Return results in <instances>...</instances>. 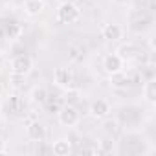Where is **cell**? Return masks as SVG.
<instances>
[{
    "instance_id": "6da1fadb",
    "label": "cell",
    "mask_w": 156,
    "mask_h": 156,
    "mask_svg": "<svg viewBox=\"0 0 156 156\" xmlns=\"http://www.w3.org/2000/svg\"><path fill=\"white\" fill-rule=\"evenodd\" d=\"M57 20L61 24H75L81 19V9L77 8L73 2H62L57 8Z\"/></svg>"
},
{
    "instance_id": "7a4b0ae2",
    "label": "cell",
    "mask_w": 156,
    "mask_h": 156,
    "mask_svg": "<svg viewBox=\"0 0 156 156\" xmlns=\"http://www.w3.org/2000/svg\"><path fill=\"white\" fill-rule=\"evenodd\" d=\"M57 119H59V123L62 125V127H75L77 123H79V119H81V116H79V110H77L73 105H64V107H61L59 108V112H57Z\"/></svg>"
},
{
    "instance_id": "3957f363",
    "label": "cell",
    "mask_w": 156,
    "mask_h": 156,
    "mask_svg": "<svg viewBox=\"0 0 156 156\" xmlns=\"http://www.w3.org/2000/svg\"><path fill=\"white\" fill-rule=\"evenodd\" d=\"M9 66H11V72H13V73H20V75L26 77V75L33 70V59H31L30 55L22 53V55L13 57Z\"/></svg>"
},
{
    "instance_id": "277c9868",
    "label": "cell",
    "mask_w": 156,
    "mask_h": 156,
    "mask_svg": "<svg viewBox=\"0 0 156 156\" xmlns=\"http://www.w3.org/2000/svg\"><path fill=\"white\" fill-rule=\"evenodd\" d=\"M123 68H125V61H123L118 53H108V55H105V59H103V70H105L108 75L123 73Z\"/></svg>"
},
{
    "instance_id": "5b68a950",
    "label": "cell",
    "mask_w": 156,
    "mask_h": 156,
    "mask_svg": "<svg viewBox=\"0 0 156 156\" xmlns=\"http://www.w3.org/2000/svg\"><path fill=\"white\" fill-rule=\"evenodd\" d=\"M53 83H55V87H59L62 90H68V88L73 87V73L70 72V68L59 66L53 73Z\"/></svg>"
},
{
    "instance_id": "8992f818",
    "label": "cell",
    "mask_w": 156,
    "mask_h": 156,
    "mask_svg": "<svg viewBox=\"0 0 156 156\" xmlns=\"http://www.w3.org/2000/svg\"><path fill=\"white\" fill-rule=\"evenodd\" d=\"M88 112H90V116H92L94 119H105V118L110 116L112 107H110V103H108L107 99H96V101L90 105Z\"/></svg>"
},
{
    "instance_id": "52a82bcc",
    "label": "cell",
    "mask_w": 156,
    "mask_h": 156,
    "mask_svg": "<svg viewBox=\"0 0 156 156\" xmlns=\"http://www.w3.org/2000/svg\"><path fill=\"white\" fill-rule=\"evenodd\" d=\"M26 136L31 141H44V138H46V127L41 121H31L26 127Z\"/></svg>"
},
{
    "instance_id": "ba28073f",
    "label": "cell",
    "mask_w": 156,
    "mask_h": 156,
    "mask_svg": "<svg viewBox=\"0 0 156 156\" xmlns=\"http://www.w3.org/2000/svg\"><path fill=\"white\" fill-rule=\"evenodd\" d=\"M101 37H103L105 41H108V42L119 41V39L123 37V28H121L119 24H114V22L105 24V26L101 28Z\"/></svg>"
},
{
    "instance_id": "9c48e42d",
    "label": "cell",
    "mask_w": 156,
    "mask_h": 156,
    "mask_svg": "<svg viewBox=\"0 0 156 156\" xmlns=\"http://www.w3.org/2000/svg\"><path fill=\"white\" fill-rule=\"evenodd\" d=\"M51 152L55 156H68L72 152V141L68 138H59L57 141H53L51 145Z\"/></svg>"
},
{
    "instance_id": "30bf717a",
    "label": "cell",
    "mask_w": 156,
    "mask_h": 156,
    "mask_svg": "<svg viewBox=\"0 0 156 156\" xmlns=\"http://www.w3.org/2000/svg\"><path fill=\"white\" fill-rule=\"evenodd\" d=\"M116 53L127 62V61H132V59L138 57V48H136V44H132V42H125V44H121V46L118 48Z\"/></svg>"
},
{
    "instance_id": "8fae6325",
    "label": "cell",
    "mask_w": 156,
    "mask_h": 156,
    "mask_svg": "<svg viewBox=\"0 0 156 156\" xmlns=\"http://www.w3.org/2000/svg\"><path fill=\"white\" fill-rule=\"evenodd\" d=\"M141 92H143V98H145L147 103H151V105L156 103V79H154V77H152V79H147V81H145Z\"/></svg>"
},
{
    "instance_id": "7c38bea8",
    "label": "cell",
    "mask_w": 156,
    "mask_h": 156,
    "mask_svg": "<svg viewBox=\"0 0 156 156\" xmlns=\"http://www.w3.org/2000/svg\"><path fill=\"white\" fill-rule=\"evenodd\" d=\"M44 9V0H24V11L30 17H37Z\"/></svg>"
},
{
    "instance_id": "4fadbf2b",
    "label": "cell",
    "mask_w": 156,
    "mask_h": 156,
    "mask_svg": "<svg viewBox=\"0 0 156 156\" xmlns=\"http://www.w3.org/2000/svg\"><path fill=\"white\" fill-rule=\"evenodd\" d=\"M48 98H50L48 88L42 87V85H39V87H35V88L31 90V101L37 103V105H44V103L48 101Z\"/></svg>"
},
{
    "instance_id": "5bb4252c",
    "label": "cell",
    "mask_w": 156,
    "mask_h": 156,
    "mask_svg": "<svg viewBox=\"0 0 156 156\" xmlns=\"http://www.w3.org/2000/svg\"><path fill=\"white\" fill-rule=\"evenodd\" d=\"M98 151H99L101 154H110V152H114V151H116V141H114V136H105V138L99 141Z\"/></svg>"
},
{
    "instance_id": "9a60e30c",
    "label": "cell",
    "mask_w": 156,
    "mask_h": 156,
    "mask_svg": "<svg viewBox=\"0 0 156 156\" xmlns=\"http://www.w3.org/2000/svg\"><path fill=\"white\" fill-rule=\"evenodd\" d=\"M105 119H107V118H105ZM103 129H105L107 136H116V134L121 130L119 121H116V119H107V121L103 123Z\"/></svg>"
},
{
    "instance_id": "2e32d148",
    "label": "cell",
    "mask_w": 156,
    "mask_h": 156,
    "mask_svg": "<svg viewBox=\"0 0 156 156\" xmlns=\"http://www.w3.org/2000/svg\"><path fill=\"white\" fill-rule=\"evenodd\" d=\"M77 99H79V90H75L73 87L68 88V90H66V96H64V101H66L68 105H73Z\"/></svg>"
},
{
    "instance_id": "e0dca14e",
    "label": "cell",
    "mask_w": 156,
    "mask_h": 156,
    "mask_svg": "<svg viewBox=\"0 0 156 156\" xmlns=\"http://www.w3.org/2000/svg\"><path fill=\"white\" fill-rule=\"evenodd\" d=\"M77 50H79V48H77V46H72V48L68 50V53H70V57H72L73 61H79V59L83 57L81 53H77Z\"/></svg>"
},
{
    "instance_id": "ac0fdd59",
    "label": "cell",
    "mask_w": 156,
    "mask_h": 156,
    "mask_svg": "<svg viewBox=\"0 0 156 156\" xmlns=\"http://www.w3.org/2000/svg\"><path fill=\"white\" fill-rule=\"evenodd\" d=\"M8 152V147H6V141L0 138V154H6Z\"/></svg>"
},
{
    "instance_id": "d6986e66",
    "label": "cell",
    "mask_w": 156,
    "mask_h": 156,
    "mask_svg": "<svg viewBox=\"0 0 156 156\" xmlns=\"http://www.w3.org/2000/svg\"><path fill=\"white\" fill-rule=\"evenodd\" d=\"M0 61H2V55H0Z\"/></svg>"
}]
</instances>
